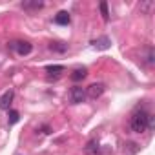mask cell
I'll list each match as a JSON object with an SVG mask.
<instances>
[{"label":"cell","mask_w":155,"mask_h":155,"mask_svg":"<svg viewBox=\"0 0 155 155\" xmlns=\"http://www.w3.org/2000/svg\"><path fill=\"white\" fill-rule=\"evenodd\" d=\"M148 120H150V115H148L146 111H137V113L131 117L130 126H131V130H133L135 133H142V131L148 130Z\"/></svg>","instance_id":"1"},{"label":"cell","mask_w":155,"mask_h":155,"mask_svg":"<svg viewBox=\"0 0 155 155\" xmlns=\"http://www.w3.org/2000/svg\"><path fill=\"white\" fill-rule=\"evenodd\" d=\"M69 101L73 104H81L86 101V90L82 86H73L71 91H69Z\"/></svg>","instance_id":"2"},{"label":"cell","mask_w":155,"mask_h":155,"mask_svg":"<svg viewBox=\"0 0 155 155\" xmlns=\"http://www.w3.org/2000/svg\"><path fill=\"white\" fill-rule=\"evenodd\" d=\"M9 48L15 49L18 55H29V53L33 51V46H31L29 42H11Z\"/></svg>","instance_id":"3"},{"label":"cell","mask_w":155,"mask_h":155,"mask_svg":"<svg viewBox=\"0 0 155 155\" xmlns=\"http://www.w3.org/2000/svg\"><path fill=\"white\" fill-rule=\"evenodd\" d=\"M102 93H104V84H101V82H95L90 88H86V97H90V99H99Z\"/></svg>","instance_id":"4"},{"label":"cell","mask_w":155,"mask_h":155,"mask_svg":"<svg viewBox=\"0 0 155 155\" xmlns=\"http://www.w3.org/2000/svg\"><path fill=\"white\" fill-rule=\"evenodd\" d=\"M13 97H15V93L9 90V91H6L2 97H0V110H9V106H11V102H13Z\"/></svg>","instance_id":"5"},{"label":"cell","mask_w":155,"mask_h":155,"mask_svg":"<svg viewBox=\"0 0 155 155\" xmlns=\"http://www.w3.org/2000/svg\"><path fill=\"white\" fill-rule=\"evenodd\" d=\"M69 20H71V17H69L68 11H58V13L55 15V22H57L58 26H68Z\"/></svg>","instance_id":"6"},{"label":"cell","mask_w":155,"mask_h":155,"mask_svg":"<svg viewBox=\"0 0 155 155\" xmlns=\"http://www.w3.org/2000/svg\"><path fill=\"white\" fill-rule=\"evenodd\" d=\"M91 44H93V48H97V49H108V48L111 46V40H110L108 37H101V38H97V40H93Z\"/></svg>","instance_id":"7"},{"label":"cell","mask_w":155,"mask_h":155,"mask_svg":"<svg viewBox=\"0 0 155 155\" xmlns=\"http://www.w3.org/2000/svg\"><path fill=\"white\" fill-rule=\"evenodd\" d=\"M86 155H101V146H99L97 140L88 142V146H86Z\"/></svg>","instance_id":"8"},{"label":"cell","mask_w":155,"mask_h":155,"mask_svg":"<svg viewBox=\"0 0 155 155\" xmlns=\"http://www.w3.org/2000/svg\"><path fill=\"white\" fill-rule=\"evenodd\" d=\"M86 75H88L86 68H79V69H75V71L71 73V81H75V82H79V81H82V79H84Z\"/></svg>","instance_id":"9"},{"label":"cell","mask_w":155,"mask_h":155,"mask_svg":"<svg viewBox=\"0 0 155 155\" xmlns=\"http://www.w3.org/2000/svg\"><path fill=\"white\" fill-rule=\"evenodd\" d=\"M22 8H24V9H40V8H44V2H40V0H31V2H22Z\"/></svg>","instance_id":"10"},{"label":"cell","mask_w":155,"mask_h":155,"mask_svg":"<svg viewBox=\"0 0 155 155\" xmlns=\"http://www.w3.org/2000/svg\"><path fill=\"white\" fill-rule=\"evenodd\" d=\"M49 49L57 51V53H64V51H68V44H64V42H51Z\"/></svg>","instance_id":"11"},{"label":"cell","mask_w":155,"mask_h":155,"mask_svg":"<svg viewBox=\"0 0 155 155\" xmlns=\"http://www.w3.org/2000/svg\"><path fill=\"white\" fill-rule=\"evenodd\" d=\"M46 71H48L49 75H55V77H57V75H60V73L64 71V66H58V64H57V66H48Z\"/></svg>","instance_id":"12"},{"label":"cell","mask_w":155,"mask_h":155,"mask_svg":"<svg viewBox=\"0 0 155 155\" xmlns=\"http://www.w3.org/2000/svg\"><path fill=\"white\" fill-rule=\"evenodd\" d=\"M101 13H102L104 20H110V11H108V4L106 2H101Z\"/></svg>","instance_id":"13"},{"label":"cell","mask_w":155,"mask_h":155,"mask_svg":"<svg viewBox=\"0 0 155 155\" xmlns=\"http://www.w3.org/2000/svg\"><path fill=\"white\" fill-rule=\"evenodd\" d=\"M18 119H20V115H18V111H15V110H11L9 111V124H15V122H18Z\"/></svg>","instance_id":"14"},{"label":"cell","mask_w":155,"mask_h":155,"mask_svg":"<svg viewBox=\"0 0 155 155\" xmlns=\"http://www.w3.org/2000/svg\"><path fill=\"white\" fill-rule=\"evenodd\" d=\"M153 6H155V4L151 2V0H150V2H142V4H140V11H146V13H150V11L153 9Z\"/></svg>","instance_id":"15"}]
</instances>
